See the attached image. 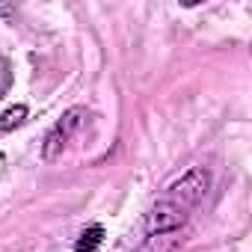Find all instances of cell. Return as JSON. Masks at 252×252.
<instances>
[{
    "mask_svg": "<svg viewBox=\"0 0 252 252\" xmlns=\"http://www.w3.org/2000/svg\"><path fill=\"white\" fill-rule=\"evenodd\" d=\"M184 231H163V234H146L143 243L137 246V252H172L184 237Z\"/></svg>",
    "mask_w": 252,
    "mask_h": 252,
    "instance_id": "obj_3",
    "label": "cell"
},
{
    "mask_svg": "<svg viewBox=\"0 0 252 252\" xmlns=\"http://www.w3.org/2000/svg\"><path fill=\"white\" fill-rule=\"evenodd\" d=\"M211 169L208 166H193L187 169L178 181H172L149 208L146 214V234H163V231H184L190 222L193 211L205 202L211 190Z\"/></svg>",
    "mask_w": 252,
    "mask_h": 252,
    "instance_id": "obj_1",
    "label": "cell"
},
{
    "mask_svg": "<svg viewBox=\"0 0 252 252\" xmlns=\"http://www.w3.org/2000/svg\"><path fill=\"white\" fill-rule=\"evenodd\" d=\"M101 240H104V228H101V225H89V228L77 237L74 252H95V249L101 246Z\"/></svg>",
    "mask_w": 252,
    "mask_h": 252,
    "instance_id": "obj_4",
    "label": "cell"
},
{
    "mask_svg": "<svg viewBox=\"0 0 252 252\" xmlns=\"http://www.w3.org/2000/svg\"><path fill=\"white\" fill-rule=\"evenodd\" d=\"M89 119V110L86 107H68L54 125H51V131L45 134V143H42V158L51 163L57 158H63V152L71 146V140L80 134V128L86 125Z\"/></svg>",
    "mask_w": 252,
    "mask_h": 252,
    "instance_id": "obj_2",
    "label": "cell"
},
{
    "mask_svg": "<svg viewBox=\"0 0 252 252\" xmlns=\"http://www.w3.org/2000/svg\"><path fill=\"white\" fill-rule=\"evenodd\" d=\"M24 116H27V107H24V104L6 110L3 116H0V131H12V128H18V125L24 122Z\"/></svg>",
    "mask_w": 252,
    "mask_h": 252,
    "instance_id": "obj_5",
    "label": "cell"
}]
</instances>
